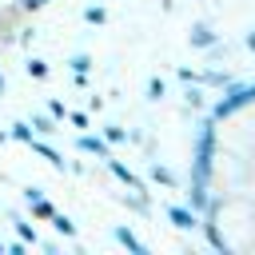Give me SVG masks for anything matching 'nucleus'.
Segmentation results:
<instances>
[{
  "instance_id": "18",
  "label": "nucleus",
  "mask_w": 255,
  "mask_h": 255,
  "mask_svg": "<svg viewBox=\"0 0 255 255\" xmlns=\"http://www.w3.org/2000/svg\"><path fill=\"white\" fill-rule=\"evenodd\" d=\"M84 20H88V24H96V28H100V24H104V20H108V8H104V4H88V8H84Z\"/></svg>"
},
{
  "instance_id": "8",
  "label": "nucleus",
  "mask_w": 255,
  "mask_h": 255,
  "mask_svg": "<svg viewBox=\"0 0 255 255\" xmlns=\"http://www.w3.org/2000/svg\"><path fill=\"white\" fill-rule=\"evenodd\" d=\"M187 207H191V211H199V215L207 211V187H203V179H195V175H191V191H187Z\"/></svg>"
},
{
  "instance_id": "10",
  "label": "nucleus",
  "mask_w": 255,
  "mask_h": 255,
  "mask_svg": "<svg viewBox=\"0 0 255 255\" xmlns=\"http://www.w3.org/2000/svg\"><path fill=\"white\" fill-rule=\"evenodd\" d=\"M147 175H151V183H159V187H179L175 171H171V167H163V163H151V167H147Z\"/></svg>"
},
{
  "instance_id": "2",
  "label": "nucleus",
  "mask_w": 255,
  "mask_h": 255,
  "mask_svg": "<svg viewBox=\"0 0 255 255\" xmlns=\"http://www.w3.org/2000/svg\"><path fill=\"white\" fill-rule=\"evenodd\" d=\"M243 104H255V84H227V92H223V100L211 108V120H227L235 108H243Z\"/></svg>"
},
{
  "instance_id": "23",
  "label": "nucleus",
  "mask_w": 255,
  "mask_h": 255,
  "mask_svg": "<svg viewBox=\"0 0 255 255\" xmlns=\"http://www.w3.org/2000/svg\"><path fill=\"white\" fill-rule=\"evenodd\" d=\"M48 116H52V120H64V116H68L64 100H48Z\"/></svg>"
},
{
  "instance_id": "25",
  "label": "nucleus",
  "mask_w": 255,
  "mask_h": 255,
  "mask_svg": "<svg viewBox=\"0 0 255 255\" xmlns=\"http://www.w3.org/2000/svg\"><path fill=\"white\" fill-rule=\"evenodd\" d=\"M187 104H191V108H199V104H203V92H195V88H191V92H187Z\"/></svg>"
},
{
  "instance_id": "12",
  "label": "nucleus",
  "mask_w": 255,
  "mask_h": 255,
  "mask_svg": "<svg viewBox=\"0 0 255 255\" xmlns=\"http://www.w3.org/2000/svg\"><path fill=\"white\" fill-rule=\"evenodd\" d=\"M28 211H32V219H52V211H56V207H52L44 195H32V199H28Z\"/></svg>"
},
{
  "instance_id": "26",
  "label": "nucleus",
  "mask_w": 255,
  "mask_h": 255,
  "mask_svg": "<svg viewBox=\"0 0 255 255\" xmlns=\"http://www.w3.org/2000/svg\"><path fill=\"white\" fill-rule=\"evenodd\" d=\"M44 4H48V0H24V8H28V12H36V8H44Z\"/></svg>"
},
{
  "instance_id": "1",
  "label": "nucleus",
  "mask_w": 255,
  "mask_h": 255,
  "mask_svg": "<svg viewBox=\"0 0 255 255\" xmlns=\"http://www.w3.org/2000/svg\"><path fill=\"white\" fill-rule=\"evenodd\" d=\"M211 151H215V120L203 124L199 143H195V163H191V175L203 179V183H207V175H211Z\"/></svg>"
},
{
  "instance_id": "16",
  "label": "nucleus",
  "mask_w": 255,
  "mask_h": 255,
  "mask_svg": "<svg viewBox=\"0 0 255 255\" xmlns=\"http://www.w3.org/2000/svg\"><path fill=\"white\" fill-rule=\"evenodd\" d=\"M52 227H56V231H60L64 239H72V235H76V223H72V219H68L64 211H52Z\"/></svg>"
},
{
  "instance_id": "24",
  "label": "nucleus",
  "mask_w": 255,
  "mask_h": 255,
  "mask_svg": "<svg viewBox=\"0 0 255 255\" xmlns=\"http://www.w3.org/2000/svg\"><path fill=\"white\" fill-rule=\"evenodd\" d=\"M175 76H179L183 84H195V76H199V72H191V68H175Z\"/></svg>"
},
{
  "instance_id": "7",
  "label": "nucleus",
  "mask_w": 255,
  "mask_h": 255,
  "mask_svg": "<svg viewBox=\"0 0 255 255\" xmlns=\"http://www.w3.org/2000/svg\"><path fill=\"white\" fill-rule=\"evenodd\" d=\"M187 40H191V48H215L219 44V32H211L207 24H191Z\"/></svg>"
},
{
  "instance_id": "9",
  "label": "nucleus",
  "mask_w": 255,
  "mask_h": 255,
  "mask_svg": "<svg viewBox=\"0 0 255 255\" xmlns=\"http://www.w3.org/2000/svg\"><path fill=\"white\" fill-rule=\"evenodd\" d=\"M112 235H116V243H124L128 251H135V255H147V243H139L131 227H112Z\"/></svg>"
},
{
  "instance_id": "28",
  "label": "nucleus",
  "mask_w": 255,
  "mask_h": 255,
  "mask_svg": "<svg viewBox=\"0 0 255 255\" xmlns=\"http://www.w3.org/2000/svg\"><path fill=\"white\" fill-rule=\"evenodd\" d=\"M4 88H8V84H4V72H0V96H4Z\"/></svg>"
},
{
  "instance_id": "30",
  "label": "nucleus",
  "mask_w": 255,
  "mask_h": 255,
  "mask_svg": "<svg viewBox=\"0 0 255 255\" xmlns=\"http://www.w3.org/2000/svg\"><path fill=\"white\" fill-rule=\"evenodd\" d=\"M0 255H4V239H0Z\"/></svg>"
},
{
  "instance_id": "13",
  "label": "nucleus",
  "mask_w": 255,
  "mask_h": 255,
  "mask_svg": "<svg viewBox=\"0 0 255 255\" xmlns=\"http://www.w3.org/2000/svg\"><path fill=\"white\" fill-rule=\"evenodd\" d=\"M92 64H96V60H92L88 52H76V56L68 60V68H72V76H88V72H92Z\"/></svg>"
},
{
  "instance_id": "20",
  "label": "nucleus",
  "mask_w": 255,
  "mask_h": 255,
  "mask_svg": "<svg viewBox=\"0 0 255 255\" xmlns=\"http://www.w3.org/2000/svg\"><path fill=\"white\" fill-rule=\"evenodd\" d=\"M163 96H167V84H163L159 76H151V80H147V100H155V104H159Z\"/></svg>"
},
{
  "instance_id": "4",
  "label": "nucleus",
  "mask_w": 255,
  "mask_h": 255,
  "mask_svg": "<svg viewBox=\"0 0 255 255\" xmlns=\"http://www.w3.org/2000/svg\"><path fill=\"white\" fill-rule=\"evenodd\" d=\"M104 163H108V171H112V175H116V179H120V183H128V187H131V191H147V183H143V179H139V175H135V171H131V167H128V163H120V159H116V155H108V159H104Z\"/></svg>"
},
{
  "instance_id": "22",
  "label": "nucleus",
  "mask_w": 255,
  "mask_h": 255,
  "mask_svg": "<svg viewBox=\"0 0 255 255\" xmlns=\"http://www.w3.org/2000/svg\"><path fill=\"white\" fill-rule=\"evenodd\" d=\"M64 120H68L72 128H80V131H88V128H92V120H88L84 112H72V108H68V116H64Z\"/></svg>"
},
{
  "instance_id": "5",
  "label": "nucleus",
  "mask_w": 255,
  "mask_h": 255,
  "mask_svg": "<svg viewBox=\"0 0 255 255\" xmlns=\"http://www.w3.org/2000/svg\"><path fill=\"white\" fill-rule=\"evenodd\" d=\"M163 215L179 227V231H195L199 227V211H191V207H179V203H167L163 207Z\"/></svg>"
},
{
  "instance_id": "21",
  "label": "nucleus",
  "mask_w": 255,
  "mask_h": 255,
  "mask_svg": "<svg viewBox=\"0 0 255 255\" xmlns=\"http://www.w3.org/2000/svg\"><path fill=\"white\" fill-rule=\"evenodd\" d=\"M24 72H28V76H32V80H44V76H48V64H44V60H36V56H32V60H28V64H24Z\"/></svg>"
},
{
  "instance_id": "27",
  "label": "nucleus",
  "mask_w": 255,
  "mask_h": 255,
  "mask_svg": "<svg viewBox=\"0 0 255 255\" xmlns=\"http://www.w3.org/2000/svg\"><path fill=\"white\" fill-rule=\"evenodd\" d=\"M243 44H247V48H251V52H255V28H251V32H247V36H243Z\"/></svg>"
},
{
  "instance_id": "6",
  "label": "nucleus",
  "mask_w": 255,
  "mask_h": 255,
  "mask_svg": "<svg viewBox=\"0 0 255 255\" xmlns=\"http://www.w3.org/2000/svg\"><path fill=\"white\" fill-rule=\"evenodd\" d=\"M28 147H32V151H36V155H40L44 163H52L56 171H64V167H68V163H64V155H60V151H56L52 143H44L40 135H32V139H28Z\"/></svg>"
},
{
  "instance_id": "3",
  "label": "nucleus",
  "mask_w": 255,
  "mask_h": 255,
  "mask_svg": "<svg viewBox=\"0 0 255 255\" xmlns=\"http://www.w3.org/2000/svg\"><path fill=\"white\" fill-rule=\"evenodd\" d=\"M76 151L96 155V159H108V155H112V143H108L100 131H96V135H92V131H80V135H76Z\"/></svg>"
},
{
  "instance_id": "14",
  "label": "nucleus",
  "mask_w": 255,
  "mask_h": 255,
  "mask_svg": "<svg viewBox=\"0 0 255 255\" xmlns=\"http://www.w3.org/2000/svg\"><path fill=\"white\" fill-rule=\"evenodd\" d=\"M195 84H211V88H227V84H231V76H227V72H199V76H195Z\"/></svg>"
},
{
  "instance_id": "15",
  "label": "nucleus",
  "mask_w": 255,
  "mask_h": 255,
  "mask_svg": "<svg viewBox=\"0 0 255 255\" xmlns=\"http://www.w3.org/2000/svg\"><path fill=\"white\" fill-rule=\"evenodd\" d=\"M28 128H32L36 135H52V131H56V120H52V116H32Z\"/></svg>"
},
{
  "instance_id": "11",
  "label": "nucleus",
  "mask_w": 255,
  "mask_h": 255,
  "mask_svg": "<svg viewBox=\"0 0 255 255\" xmlns=\"http://www.w3.org/2000/svg\"><path fill=\"white\" fill-rule=\"evenodd\" d=\"M12 227H16V235L28 243V247H40V235H36V227L28 223V219H20V215H12Z\"/></svg>"
},
{
  "instance_id": "17",
  "label": "nucleus",
  "mask_w": 255,
  "mask_h": 255,
  "mask_svg": "<svg viewBox=\"0 0 255 255\" xmlns=\"http://www.w3.org/2000/svg\"><path fill=\"white\" fill-rule=\"evenodd\" d=\"M100 135H104L108 143H124V139H128V128H120V124H104Z\"/></svg>"
},
{
  "instance_id": "29",
  "label": "nucleus",
  "mask_w": 255,
  "mask_h": 255,
  "mask_svg": "<svg viewBox=\"0 0 255 255\" xmlns=\"http://www.w3.org/2000/svg\"><path fill=\"white\" fill-rule=\"evenodd\" d=\"M4 139H8V131H4V128H0V143H4Z\"/></svg>"
},
{
  "instance_id": "19",
  "label": "nucleus",
  "mask_w": 255,
  "mask_h": 255,
  "mask_svg": "<svg viewBox=\"0 0 255 255\" xmlns=\"http://www.w3.org/2000/svg\"><path fill=\"white\" fill-rule=\"evenodd\" d=\"M8 135H12V139H20V143H28V139H32V135H36V131H32V128H28V120H16V124H12V128H8Z\"/></svg>"
}]
</instances>
